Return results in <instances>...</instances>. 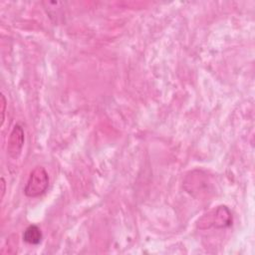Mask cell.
Segmentation results:
<instances>
[{"instance_id": "6da1fadb", "label": "cell", "mask_w": 255, "mask_h": 255, "mask_svg": "<svg viewBox=\"0 0 255 255\" xmlns=\"http://www.w3.org/2000/svg\"><path fill=\"white\" fill-rule=\"evenodd\" d=\"M49 187V175L43 166L35 167L24 187V193L28 197H38L46 192Z\"/></svg>"}, {"instance_id": "7a4b0ae2", "label": "cell", "mask_w": 255, "mask_h": 255, "mask_svg": "<svg viewBox=\"0 0 255 255\" xmlns=\"http://www.w3.org/2000/svg\"><path fill=\"white\" fill-rule=\"evenodd\" d=\"M232 224V215L227 206H218L216 209L205 214L198 221V227L200 229H206L210 227L225 228Z\"/></svg>"}, {"instance_id": "3957f363", "label": "cell", "mask_w": 255, "mask_h": 255, "mask_svg": "<svg viewBox=\"0 0 255 255\" xmlns=\"http://www.w3.org/2000/svg\"><path fill=\"white\" fill-rule=\"evenodd\" d=\"M24 139L25 136L23 128L19 124L15 125L10 133L7 145V153L11 158L16 159L20 156L24 144Z\"/></svg>"}, {"instance_id": "277c9868", "label": "cell", "mask_w": 255, "mask_h": 255, "mask_svg": "<svg viewBox=\"0 0 255 255\" xmlns=\"http://www.w3.org/2000/svg\"><path fill=\"white\" fill-rule=\"evenodd\" d=\"M43 235L41 229L37 225L28 226L23 233V240L31 245H37L42 241Z\"/></svg>"}, {"instance_id": "5b68a950", "label": "cell", "mask_w": 255, "mask_h": 255, "mask_svg": "<svg viewBox=\"0 0 255 255\" xmlns=\"http://www.w3.org/2000/svg\"><path fill=\"white\" fill-rule=\"evenodd\" d=\"M6 99H5V96L4 94L2 93L1 94V114H2V117H1V127L3 126L4 124V121H5V112H6Z\"/></svg>"}, {"instance_id": "8992f818", "label": "cell", "mask_w": 255, "mask_h": 255, "mask_svg": "<svg viewBox=\"0 0 255 255\" xmlns=\"http://www.w3.org/2000/svg\"><path fill=\"white\" fill-rule=\"evenodd\" d=\"M6 191V184H5V180L3 177H1V198H3L4 194Z\"/></svg>"}]
</instances>
